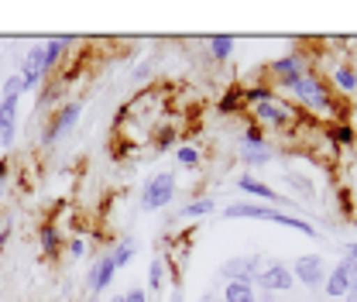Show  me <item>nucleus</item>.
I'll use <instances>...</instances> for the list:
<instances>
[{
    "label": "nucleus",
    "instance_id": "nucleus-1",
    "mask_svg": "<svg viewBox=\"0 0 357 302\" xmlns=\"http://www.w3.org/2000/svg\"><path fill=\"white\" fill-rule=\"evenodd\" d=\"M227 220H268V223H278V227H292V230H299V234H316L306 220H299V216H285L278 213V210H271V206H258V203H230L227 206Z\"/></svg>",
    "mask_w": 357,
    "mask_h": 302
},
{
    "label": "nucleus",
    "instance_id": "nucleus-2",
    "mask_svg": "<svg viewBox=\"0 0 357 302\" xmlns=\"http://www.w3.org/2000/svg\"><path fill=\"white\" fill-rule=\"evenodd\" d=\"M172 196H176V175L162 172L144 186V192H141V206H144V210H162V206L172 203Z\"/></svg>",
    "mask_w": 357,
    "mask_h": 302
},
{
    "label": "nucleus",
    "instance_id": "nucleus-3",
    "mask_svg": "<svg viewBox=\"0 0 357 302\" xmlns=\"http://www.w3.org/2000/svg\"><path fill=\"white\" fill-rule=\"evenodd\" d=\"M79 114H83V107L79 103H66V107H59V114H55V121L45 128V144H55L59 137H66L69 130L76 128V121H79Z\"/></svg>",
    "mask_w": 357,
    "mask_h": 302
},
{
    "label": "nucleus",
    "instance_id": "nucleus-4",
    "mask_svg": "<svg viewBox=\"0 0 357 302\" xmlns=\"http://www.w3.org/2000/svg\"><path fill=\"white\" fill-rule=\"evenodd\" d=\"M354 285H357V261L354 258H347L344 264H337V268L330 271V278H326V292H330L333 299H344Z\"/></svg>",
    "mask_w": 357,
    "mask_h": 302
},
{
    "label": "nucleus",
    "instance_id": "nucleus-5",
    "mask_svg": "<svg viewBox=\"0 0 357 302\" xmlns=\"http://www.w3.org/2000/svg\"><path fill=\"white\" fill-rule=\"evenodd\" d=\"M296 96H303L306 103H310L312 110H323V114H333V100L326 96V89L319 80H312V76H303L299 83H296Z\"/></svg>",
    "mask_w": 357,
    "mask_h": 302
},
{
    "label": "nucleus",
    "instance_id": "nucleus-6",
    "mask_svg": "<svg viewBox=\"0 0 357 302\" xmlns=\"http://www.w3.org/2000/svg\"><path fill=\"white\" fill-rule=\"evenodd\" d=\"M258 278V285H261V292H289L292 289V271L285 268V264H271V268H265V271H258L255 275Z\"/></svg>",
    "mask_w": 357,
    "mask_h": 302
},
{
    "label": "nucleus",
    "instance_id": "nucleus-7",
    "mask_svg": "<svg viewBox=\"0 0 357 302\" xmlns=\"http://www.w3.org/2000/svg\"><path fill=\"white\" fill-rule=\"evenodd\" d=\"M292 278H299L303 285L316 289V285L323 282V261L316 258V255H303V258L292 264Z\"/></svg>",
    "mask_w": 357,
    "mask_h": 302
},
{
    "label": "nucleus",
    "instance_id": "nucleus-8",
    "mask_svg": "<svg viewBox=\"0 0 357 302\" xmlns=\"http://www.w3.org/2000/svg\"><path fill=\"white\" fill-rule=\"evenodd\" d=\"M299 66H303V59H299V55H282V59H275V62H271V73L278 76V83H282V86L292 89L299 80H303Z\"/></svg>",
    "mask_w": 357,
    "mask_h": 302
},
{
    "label": "nucleus",
    "instance_id": "nucleus-9",
    "mask_svg": "<svg viewBox=\"0 0 357 302\" xmlns=\"http://www.w3.org/2000/svg\"><path fill=\"white\" fill-rule=\"evenodd\" d=\"M14 121H17V96H3L0 100V144L10 148L14 141Z\"/></svg>",
    "mask_w": 357,
    "mask_h": 302
},
{
    "label": "nucleus",
    "instance_id": "nucleus-10",
    "mask_svg": "<svg viewBox=\"0 0 357 302\" xmlns=\"http://www.w3.org/2000/svg\"><path fill=\"white\" fill-rule=\"evenodd\" d=\"M251 268H258L255 258H234V261H223L220 275L227 282H248L251 285Z\"/></svg>",
    "mask_w": 357,
    "mask_h": 302
},
{
    "label": "nucleus",
    "instance_id": "nucleus-11",
    "mask_svg": "<svg viewBox=\"0 0 357 302\" xmlns=\"http://www.w3.org/2000/svg\"><path fill=\"white\" fill-rule=\"evenodd\" d=\"M255 114H258V121H268V124H285L292 114H289V107H282L278 100H261V103H255Z\"/></svg>",
    "mask_w": 357,
    "mask_h": 302
},
{
    "label": "nucleus",
    "instance_id": "nucleus-12",
    "mask_svg": "<svg viewBox=\"0 0 357 302\" xmlns=\"http://www.w3.org/2000/svg\"><path fill=\"white\" fill-rule=\"evenodd\" d=\"M114 275H117V264L110 261V255L100 258L96 261V268H93V275H89V289H93V292H103V289L114 282Z\"/></svg>",
    "mask_w": 357,
    "mask_h": 302
},
{
    "label": "nucleus",
    "instance_id": "nucleus-13",
    "mask_svg": "<svg viewBox=\"0 0 357 302\" xmlns=\"http://www.w3.org/2000/svg\"><path fill=\"white\" fill-rule=\"evenodd\" d=\"M255 289L248 282H227V292H223V302H255Z\"/></svg>",
    "mask_w": 357,
    "mask_h": 302
},
{
    "label": "nucleus",
    "instance_id": "nucleus-14",
    "mask_svg": "<svg viewBox=\"0 0 357 302\" xmlns=\"http://www.w3.org/2000/svg\"><path fill=\"white\" fill-rule=\"evenodd\" d=\"M237 186H241L244 192H251V196H261V199H278V196H275V189H268L265 182H258V179H251V175H241V179H237Z\"/></svg>",
    "mask_w": 357,
    "mask_h": 302
},
{
    "label": "nucleus",
    "instance_id": "nucleus-15",
    "mask_svg": "<svg viewBox=\"0 0 357 302\" xmlns=\"http://www.w3.org/2000/svg\"><path fill=\"white\" fill-rule=\"evenodd\" d=\"M241 162H244V165H268V162H271V151H268V144L241 148Z\"/></svg>",
    "mask_w": 357,
    "mask_h": 302
},
{
    "label": "nucleus",
    "instance_id": "nucleus-16",
    "mask_svg": "<svg viewBox=\"0 0 357 302\" xmlns=\"http://www.w3.org/2000/svg\"><path fill=\"white\" fill-rule=\"evenodd\" d=\"M333 83H337V89H344V93H354V89H357L354 69H347V66H337V69H333Z\"/></svg>",
    "mask_w": 357,
    "mask_h": 302
},
{
    "label": "nucleus",
    "instance_id": "nucleus-17",
    "mask_svg": "<svg viewBox=\"0 0 357 302\" xmlns=\"http://www.w3.org/2000/svg\"><path fill=\"white\" fill-rule=\"evenodd\" d=\"M230 52H234V38H230V35H213V38H210V55H213V59H230Z\"/></svg>",
    "mask_w": 357,
    "mask_h": 302
},
{
    "label": "nucleus",
    "instance_id": "nucleus-18",
    "mask_svg": "<svg viewBox=\"0 0 357 302\" xmlns=\"http://www.w3.org/2000/svg\"><path fill=\"white\" fill-rule=\"evenodd\" d=\"M42 248H45V255H55V251H59V230H55L52 223L42 227Z\"/></svg>",
    "mask_w": 357,
    "mask_h": 302
},
{
    "label": "nucleus",
    "instance_id": "nucleus-19",
    "mask_svg": "<svg viewBox=\"0 0 357 302\" xmlns=\"http://www.w3.org/2000/svg\"><path fill=\"white\" fill-rule=\"evenodd\" d=\"M213 210V199H196V203H189V206H182L178 216H206Z\"/></svg>",
    "mask_w": 357,
    "mask_h": 302
},
{
    "label": "nucleus",
    "instance_id": "nucleus-20",
    "mask_svg": "<svg viewBox=\"0 0 357 302\" xmlns=\"http://www.w3.org/2000/svg\"><path fill=\"white\" fill-rule=\"evenodd\" d=\"M131 258H134V244H131V241H128V244H117V248L110 251V261H114L117 268H124Z\"/></svg>",
    "mask_w": 357,
    "mask_h": 302
},
{
    "label": "nucleus",
    "instance_id": "nucleus-21",
    "mask_svg": "<svg viewBox=\"0 0 357 302\" xmlns=\"http://www.w3.org/2000/svg\"><path fill=\"white\" fill-rule=\"evenodd\" d=\"M178 165L182 169H196L199 165V151L196 148H178Z\"/></svg>",
    "mask_w": 357,
    "mask_h": 302
},
{
    "label": "nucleus",
    "instance_id": "nucleus-22",
    "mask_svg": "<svg viewBox=\"0 0 357 302\" xmlns=\"http://www.w3.org/2000/svg\"><path fill=\"white\" fill-rule=\"evenodd\" d=\"M162 271H165V264H162V261H151V268H148V285H151V292L162 289Z\"/></svg>",
    "mask_w": 357,
    "mask_h": 302
},
{
    "label": "nucleus",
    "instance_id": "nucleus-23",
    "mask_svg": "<svg viewBox=\"0 0 357 302\" xmlns=\"http://www.w3.org/2000/svg\"><path fill=\"white\" fill-rule=\"evenodd\" d=\"M24 93V80L21 76H10L7 83H3V96H21Z\"/></svg>",
    "mask_w": 357,
    "mask_h": 302
},
{
    "label": "nucleus",
    "instance_id": "nucleus-24",
    "mask_svg": "<svg viewBox=\"0 0 357 302\" xmlns=\"http://www.w3.org/2000/svg\"><path fill=\"white\" fill-rule=\"evenodd\" d=\"M258 144H265L261 128H248V134H244V148H258Z\"/></svg>",
    "mask_w": 357,
    "mask_h": 302
},
{
    "label": "nucleus",
    "instance_id": "nucleus-25",
    "mask_svg": "<svg viewBox=\"0 0 357 302\" xmlns=\"http://www.w3.org/2000/svg\"><path fill=\"white\" fill-rule=\"evenodd\" d=\"M172 144H176V130H162L155 148H158V151H165V148H172Z\"/></svg>",
    "mask_w": 357,
    "mask_h": 302
},
{
    "label": "nucleus",
    "instance_id": "nucleus-26",
    "mask_svg": "<svg viewBox=\"0 0 357 302\" xmlns=\"http://www.w3.org/2000/svg\"><path fill=\"white\" fill-rule=\"evenodd\" d=\"M237 103H241V96H237V93H227V100L220 103V110L223 114H230V110H237Z\"/></svg>",
    "mask_w": 357,
    "mask_h": 302
},
{
    "label": "nucleus",
    "instance_id": "nucleus-27",
    "mask_svg": "<svg viewBox=\"0 0 357 302\" xmlns=\"http://www.w3.org/2000/svg\"><path fill=\"white\" fill-rule=\"evenodd\" d=\"M333 141H340V144H351V128H333Z\"/></svg>",
    "mask_w": 357,
    "mask_h": 302
},
{
    "label": "nucleus",
    "instance_id": "nucleus-28",
    "mask_svg": "<svg viewBox=\"0 0 357 302\" xmlns=\"http://www.w3.org/2000/svg\"><path fill=\"white\" fill-rule=\"evenodd\" d=\"M148 73H151V62H144V66H137V73H134V80H137V83H144V80H148Z\"/></svg>",
    "mask_w": 357,
    "mask_h": 302
},
{
    "label": "nucleus",
    "instance_id": "nucleus-29",
    "mask_svg": "<svg viewBox=\"0 0 357 302\" xmlns=\"http://www.w3.org/2000/svg\"><path fill=\"white\" fill-rule=\"evenodd\" d=\"M69 251H73V258H83V255H86V244H83V241H73Z\"/></svg>",
    "mask_w": 357,
    "mask_h": 302
},
{
    "label": "nucleus",
    "instance_id": "nucleus-30",
    "mask_svg": "<svg viewBox=\"0 0 357 302\" xmlns=\"http://www.w3.org/2000/svg\"><path fill=\"white\" fill-rule=\"evenodd\" d=\"M148 296H144V289H134V292H128V302H144Z\"/></svg>",
    "mask_w": 357,
    "mask_h": 302
},
{
    "label": "nucleus",
    "instance_id": "nucleus-31",
    "mask_svg": "<svg viewBox=\"0 0 357 302\" xmlns=\"http://www.w3.org/2000/svg\"><path fill=\"white\" fill-rule=\"evenodd\" d=\"M3 179H7V165L0 162V192H3Z\"/></svg>",
    "mask_w": 357,
    "mask_h": 302
},
{
    "label": "nucleus",
    "instance_id": "nucleus-32",
    "mask_svg": "<svg viewBox=\"0 0 357 302\" xmlns=\"http://www.w3.org/2000/svg\"><path fill=\"white\" fill-rule=\"evenodd\" d=\"M255 302H275V299H271V292H265V296H261V299H255Z\"/></svg>",
    "mask_w": 357,
    "mask_h": 302
},
{
    "label": "nucleus",
    "instance_id": "nucleus-33",
    "mask_svg": "<svg viewBox=\"0 0 357 302\" xmlns=\"http://www.w3.org/2000/svg\"><path fill=\"white\" fill-rule=\"evenodd\" d=\"M347 258H354V261H357V244H351V255H347Z\"/></svg>",
    "mask_w": 357,
    "mask_h": 302
},
{
    "label": "nucleus",
    "instance_id": "nucleus-34",
    "mask_svg": "<svg viewBox=\"0 0 357 302\" xmlns=\"http://www.w3.org/2000/svg\"><path fill=\"white\" fill-rule=\"evenodd\" d=\"M110 302H128V296H117V299H110Z\"/></svg>",
    "mask_w": 357,
    "mask_h": 302
},
{
    "label": "nucleus",
    "instance_id": "nucleus-35",
    "mask_svg": "<svg viewBox=\"0 0 357 302\" xmlns=\"http://www.w3.org/2000/svg\"><path fill=\"white\" fill-rule=\"evenodd\" d=\"M347 302H357V292H354V296H351V299H347Z\"/></svg>",
    "mask_w": 357,
    "mask_h": 302
},
{
    "label": "nucleus",
    "instance_id": "nucleus-36",
    "mask_svg": "<svg viewBox=\"0 0 357 302\" xmlns=\"http://www.w3.org/2000/svg\"><path fill=\"white\" fill-rule=\"evenodd\" d=\"M206 302H220V299H206Z\"/></svg>",
    "mask_w": 357,
    "mask_h": 302
}]
</instances>
